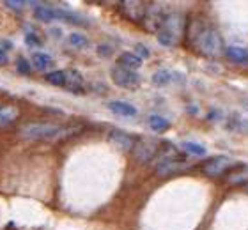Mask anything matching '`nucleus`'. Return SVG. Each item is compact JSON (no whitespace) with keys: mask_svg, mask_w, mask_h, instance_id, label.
Returning a JSON list of instances; mask_svg holds the SVG:
<instances>
[{"mask_svg":"<svg viewBox=\"0 0 248 230\" xmlns=\"http://www.w3.org/2000/svg\"><path fill=\"white\" fill-rule=\"evenodd\" d=\"M67 43H69L71 46H75V48H78V50H85V48L91 46L89 37L80 34V32H71V34L67 36Z\"/></svg>","mask_w":248,"mask_h":230,"instance_id":"nucleus-21","label":"nucleus"},{"mask_svg":"<svg viewBox=\"0 0 248 230\" xmlns=\"http://www.w3.org/2000/svg\"><path fill=\"white\" fill-rule=\"evenodd\" d=\"M16 69H18V73H20V75H31V73H32L31 64H29V61H25L23 57H20V59L16 61Z\"/></svg>","mask_w":248,"mask_h":230,"instance_id":"nucleus-25","label":"nucleus"},{"mask_svg":"<svg viewBox=\"0 0 248 230\" xmlns=\"http://www.w3.org/2000/svg\"><path fill=\"white\" fill-rule=\"evenodd\" d=\"M20 117V108L15 105H2L0 107V128H5Z\"/></svg>","mask_w":248,"mask_h":230,"instance_id":"nucleus-15","label":"nucleus"},{"mask_svg":"<svg viewBox=\"0 0 248 230\" xmlns=\"http://www.w3.org/2000/svg\"><path fill=\"white\" fill-rule=\"evenodd\" d=\"M186 169H190V163L179 156V158L170 159V161H167V163L160 165L155 172L160 175V177H167V175L177 174V172H183V170H186Z\"/></svg>","mask_w":248,"mask_h":230,"instance_id":"nucleus-10","label":"nucleus"},{"mask_svg":"<svg viewBox=\"0 0 248 230\" xmlns=\"http://www.w3.org/2000/svg\"><path fill=\"white\" fill-rule=\"evenodd\" d=\"M0 45H2V50H13V48H15V45H13V43L11 41H7V39H2V43H0Z\"/></svg>","mask_w":248,"mask_h":230,"instance_id":"nucleus-31","label":"nucleus"},{"mask_svg":"<svg viewBox=\"0 0 248 230\" xmlns=\"http://www.w3.org/2000/svg\"><path fill=\"white\" fill-rule=\"evenodd\" d=\"M183 149H185L188 154H191V156H204V154L207 153L204 145L195 143V142H183Z\"/></svg>","mask_w":248,"mask_h":230,"instance_id":"nucleus-24","label":"nucleus"},{"mask_svg":"<svg viewBox=\"0 0 248 230\" xmlns=\"http://www.w3.org/2000/svg\"><path fill=\"white\" fill-rule=\"evenodd\" d=\"M108 140H110V143H114L115 147L119 149V151H124V153L133 151L135 142H137L131 135L126 133V131H121V129H112L108 133Z\"/></svg>","mask_w":248,"mask_h":230,"instance_id":"nucleus-9","label":"nucleus"},{"mask_svg":"<svg viewBox=\"0 0 248 230\" xmlns=\"http://www.w3.org/2000/svg\"><path fill=\"white\" fill-rule=\"evenodd\" d=\"M98 51H99V55H101V57H110L112 53H114V48H112V46H108V45H99Z\"/></svg>","mask_w":248,"mask_h":230,"instance_id":"nucleus-29","label":"nucleus"},{"mask_svg":"<svg viewBox=\"0 0 248 230\" xmlns=\"http://www.w3.org/2000/svg\"><path fill=\"white\" fill-rule=\"evenodd\" d=\"M135 53L144 61V59H149L151 57V53H149V50H147V46H144V45H137L135 46Z\"/></svg>","mask_w":248,"mask_h":230,"instance_id":"nucleus-28","label":"nucleus"},{"mask_svg":"<svg viewBox=\"0 0 248 230\" xmlns=\"http://www.w3.org/2000/svg\"><path fill=\"white\" fill-rule=\"evenodd\" d=\"M83 126L80 124H59V123H46V121H37L29 123L20 129V137L31 142L45 140V142H57V140H67L71 137H77Z\"/></svg>","mask_w":248,"mask_h":230,"instance_id":"nucleus-2","label":"nucleus"},{"mask_svg":"<svg viewBox=\"0 0 248 230\" xmlns=\"http://www.w3.org/2000/svg\"><path fill=\"white\" fill-rule=\"evenodd\" d=\"M4 5L7 7V9H11V11H16V13H21V11L25 9L27 5V2H4Z\"/></svg>","mask_w":248,"mask_h":230,"instance_id":"nucleus-27","label":"nucleus"},{"mask_svg":"<svg viewBox=\"0 0 248 230\" xmlns=\"http://www.w3.org/2000/svg\"><path fill=\"white\" fill-rule=\"evenodd\" d=\"M172 78H174V73L167 71V69H158L151 77V82H153L155 87H165V85H169L172 82Z\"/></svg>","mask_w":248,"mask_h":230,"instance_id":"nucleus-20","label":"nucleus"},{"mask_svg":"<svg viewBox=\"0 0 248 230\" xmlns=\"http://www.w3.org/2000/svg\"><path fill=\"white\" fill-rule=\"evenodd\" d=\"M7 62H9V57L5 55V51L0 48V66H7Z\"/></svg>","mask_w":248,"mask_h":230,"instance_id":"nucleus-30","label":"nucleus"},{"mask_svg":"<svg viewBox=\"0 0 248 230\" xmlns=\"http://www.w3.org/2000/svg\"><path fill=\"white\" fill-rule=\"evenodd\" d=\"M186 39L193 50L209 59H218L225 53V43L220 32L202 18H191L186 23Z\"/></svg>","mask_w":248,"mask_h":230,"instance_id":"nucleus-1","label":"nucleus"},{"mask_svg":"<svg viewBox=\"0 0 248 230\" xmlns=\"http://www.w3.org/2000/svg\"><path fill=\"white\" fill-rule=\"evenodd\" d=\"M232 169V159L227 156H215L202 163L201 170L206 177H222L227 175Z\"/></svg>","mask_w":248,"mask_h":230,"instance_id":"nucleus-6","label":"nucleus"},{"mask_svg":"<svg viewBox=\"0 0 248 230\" xmlns=\"http://www.w3.org/2000/svg\"><path fill=\"white\" fill-rule=\"evenodd\" d=\"M107 108H108V110L114 113V115H119V117L131 119V117H137V113H139V110H137V108H135L131 103L117 101V99L107 103Z\"/></svg>","mask_w":248,"mask_h":230,"instance_id":"nucleus-12","label":"nucleus"},{"mask_svg":"<svg viewBox=\"0 0 248 230\" xmlns=\"http://www.w3.org/2000/svg\"><path fill=\"white\" fill-rule=\"evenodd\" d=\"M119 7L121 15L131 23H142L145 18V13H147V4L140 2V0H126V2H121Z\"/></svg>","mask_w":248,"mask_h":230,"instance_id":"nucleus-8","label":"nucleus"},{"mask_svg":"<svg viewBox=\"0 0 248 230\" xmlns=\"http://www.w3.org/2000/svg\"><path fill=\"white\" fill-rule=\"evenodd\" d=\"M225 57L234 64H248V50L239 46H229L225 48Z\"/></svg>","mask_w":248,"mask_h":230,"instance_id":"nucleus-17","label":"nucleus"},{"mask_svg":"<svg viewBox=\"0 0 248 230\" xmlns=\"http://www.w3.org/2000/svg\"><path fill=\"white\" fill-rule=\"evenodd\" d=\"M225 183L231 186H241V184H248V167H239V169H232L225 175Z\"/></svg>","mask_w":248,"mask_h":230,"instance_id":"nucleus-16","label":"nucleus"},{"mask_svg":"<svg viewBox=\"0 0 248 230\" xmlns=\"http://www.w3.org/2000/svg\"><path fill=\"white\" fill-rule=\"evenodd\" d=\"M64 77H66V85L64 89H67L73 94H83L85 92V85H83V78L77 69H64Z\"/></svg>","mask_w":248,"mask_h":230,"instance_id":"nucleus-11","label":"nucleus"},{"mask_svg":"<svg viewBox=\"0 0 248 230\" xmlns=\"http://www.w3.org/2000/svg\"><path fill=\"white\" fill-rule=\"evenodd\" d=\"M186 32V20L185 16L181 13H169L167 16L165 23L161 27V31L156 34L158 37V43L161 46H167V48H172V46H176L177 41L181 39V36Z\"/></svg>","mask_w":248,"mask_h":230,"instance_id":"nucleus-3","label":"nucleus"},{"mask_svg":"<svg viewBox=\"0 0 248 230\" xmlns=\"http://www.w3.org/2000/svg\"><path fill=\"white\" fill-rule=\"evenodd\" d=\"M32 64L39 71H46V69H52L53 67V59L48 53L36 51V53H32Z\"/></svg>","mask_w":248,"mask_h":230,"instance_id":"nucleus-18","label":"nucleus"},{"mask_svg":"<svg viewBox=\"0 0 248 230\" xmlns=\"http://www.w3.org/2000/svg\"><path fill=\"white\" fill-rule=\"evenodd\" d=\"M161 149V142L156 138H140L135 142L133 147V158L140 163H151L156 158L158 151Z\"/></svg>","mask_w":248,"mask_h":230,"instance_id":"nucleus-5","label":"nucleus"},{"mask_svg":"<svg viewBox=\"0 0 248 230\" xmlns=\"http://www.w3.org/2000/svg\"><path fill=\"white\" fill-rule=\"evenodd\" d=\"M181 154H179V151H177L174 145H170V143H167V145H161V149L158 151V154H156V158L151 161V165L155 167V170L160 167V165L167 163V161H170V159H176L179 158Z\"/></svg>","mask_w":248,"mask_h":230,"instance_id":"nucleus-13","label":"nucleus"},{"mask_svg":"<svg viewBox=\"0 0 248 230\" xmlns=\"http://www.w3.org/2000/svg\"><path fill=\"white\" fill-rule=\"evenodd\" d=\"M45 80H46L50 85H55V87H64L66 85V77H64V71H50L45 75Z\"/></svg>","mask_w":248,"mask_h":230,"instance_id":"nucleus-23","label":"nucleus"},{"mask_svg":"<svg viewBox=\"0 0 248 230\" xmlns=\"http://www.w3.org/2000/svg\"><path fill=\"white\" fill-rule=\"evenodd\" d=\"M167 16H169V11L165 9L163 4H158V2L147 4V13H145L142 25L151 34H158L161 31V27H163V23H165Z\"/></svg>","mask_w":248,"mask_h":230,"instance_id":"nucleus-4","label":"nucleus"},{"mask_svg":"<svg viewBox=\"0 0 248 230\" xmlns=\"http://www.w3.org/2000/svg\"><path fill=\"white\" fill-rule=\"evenodd\" d=\"M229 129L239 131V133H248V121L238 115V113H234L232 117L229 119Z\"/></svg>","mask_w":248,"mask_h":230,"instance_id":"nucleus-22","label":"nucleus"},{"mask_svg":"<svg viewBox=\"0 0 248 230\" xmlns=\"http://www.w3.org/2000/svg\"><path fill=\"white\" fill-rule=\"evenodd\" d=\"M110 75H112V80H114L115 85L121 89L133 91V89L140 87V77L135 71H131V69H126V67H121L115 64L112 67Z\"/></svg>","mask_w":248,"mask_h":230,"instance_id":"nucleus-7","label":"nucleus"},{"mask_svg":"<svg viewBox=\"0 0 248 230\" xmlns=\"http://www.w3.org/2000/svg\"><path fill=\"white\" fill-rule=\"evenodd\" d=\"M147 126H149V129L155 131V133H163V131H167V129L170 128V123H169L165 117L155 113V115H149V117H147Z\"/></svg>","mask_w":248,"mask_h":230,"instance_id":"nucleus-19","label":"nucleus"},{"mask_svg":"<svg viewBox=\"0 0 248 230\" xmlns=\"http://www.w3.org/2000/svg\"><path fill=\"white\" fill-rule=\"evenodd\" d=\"M25 41L29 46H41L43 41H41V37H39V34H36V32H27L25 34Z\"/></svg>","mask_w":248,"mask_h":230,"instance_id":"nucleus-26","label":"nucleus"},{"mask_svg":"<svg viewBox=\"0 0 248 230\" xmlns=\"http://www.w3.org/2000/svg\"><path fill=\"white\" fill-rule=\"evenodd\" d=\"M142 59H140L135 51H123L119 57H117V66L121 67H126V69H139V67H142Z\"/></svg>","mask_w":248,"mask_h":230,"instance_id":"nucleus-14","label":"nucleus"}]
</instances>
